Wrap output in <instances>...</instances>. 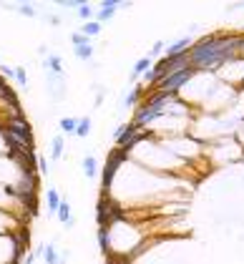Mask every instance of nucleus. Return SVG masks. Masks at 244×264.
<instances>
[{
	"mask_svg": "<svg viewBox=\"0 0 244 264\" xmlns=\"http://www.w3.org/2000/svg\"><path fill=\"white\" fill-rule=\"evenodd\" d=\"M242 48H244V35L214 33V35L196 40L194 48H189V66L196 70L217 68V66L234 61L237 55H242Z\"/></svg>",
	"mask_w": 244,
	"mask_h": 264,
	"instance_id": "f257e3e1",
	"label": "nucleus"
},
{
	"mask_svg": "<svg viewBox=\"0 0 244 264\" xmlns=\"http://www.w3.org/2000/svg\"><path fill=\"white\" fill-rule=\"evenodd\" d=\"M196 73H199L196 68L186 66V68H181V70H176V73H169V76H164V78L156 83L154 88H156V91H161V93H171V96H176L181 88L196 76Z\"/></svg>",
	"mask_w": 244,
	"mask_h": 264,
	"instance_id": "f03ea898",
	"label": "nucleus"
},
{
	"mask_svg": "<svg viewBox=\"0 0 244 264\" xmlns=\"http://www.w3.org/2000/svg\"><path fill=\"white\" fill-rule=\"evenodd\" d=\"M5 134H10L16 141H20L25 149H33V131L23 116H10L5 121Z\"/></svg>",
	"mask_w": 244,
	"mask_h": 264,
	"instance_id": "7ed1b4c3",
	"label": "nucleus"
},
{
	"mask_svg": "<svg viewBox=\"0 0 244 264\" xmlns=\"http://www.w3.org/2000/svg\"><path fill=\"white\" fill-rule=\"evenodd\" d=\"M113 139H116L119 149L128 151V149H134V146H136L139 141H143V139H146V134H143L141 128H136L134 123H126V126H119V128H116V134H113Z\"/></svg>",
	"mask_w": 244,
	"mask_h": 264,
	"instance_id": "20e7f679",
	"label": "nucleus"
},
{
	"mask_svg": "<svg viewBox=\"0 0 244 264\" xmlns=\"http://www.w3.org/2000/svg\"><path fill=\"white\" fill-rule=\"evenodd\" d=\"M119 8H121L119 0H104L101 8H98V13H96V23H106V20H111L113 16H116Z\"/></svg>",
	"mask_w": 244,
	"mask_h": 264,
	"instance_id": "39448f33",
	"label": "nucleus"
},
{
	"mask_svg": "<svg viewBox=\"0 0 244 264\" xmlns=\"http://www.w3.org/2000/svg\"><path fill=\"white\" fill-rule=\"evenodd\" d=\"M189 46H192V40H189V38H179V40H174V43H171V46L166 48V58L186 55V53H189Z\"/></svg>",
	"mask_w": 244,
	"mask_h": 264,
	"instance_id": "423d86ee",
	"label": "nucleus"
},
{
	"mask_svg": "<svg viewBox=\"0 0 244 264\" xmlns=\"http://www.w3.org/2000/svg\"><path fill=\"white\" fill-rule=\"evenodd\" d=\"M55 216L61 219V224H66V227H73L76 224V219H73V214H70V204L63 199L61 201V207H58V211H55Z\"/></svg>",
	"mask_w": 244,
	"mask_h": 264,
	"instance_id": "0eeeda50",
	"label": "nucleus"
},
{
	"mask_svg": "<svg viewBox=\"0 0 244 264\" xmlns=\"http://www.w3.org/2000/svg\"><path fill=\"white\" fill-rule=\"evenodd\" d=\"M46 68L51 70V76H63V61H61V55H48L46 53Z\"/></svg>",
	"mask_w": 244,
	"mask_h": 264,
	"instance_id": "6e6552de",
	"label": "nucleus"
},
{
	"mask_svg": "<svg viewBox=\"0 0 244 264\" xmlns=\"http://www.w3.org/2000/svg\"><path fill=\"white\" fill-rule=\"evenodd\" d=\"M146 70H151V58H139V61H136V66H134V70H131V81L141 78Z\"/></svg>",
	"mask_w": 244,
	"mask_h": 264,
	"instance_id": "1a4fd4ad",
	"label": "nucleus"
},
{
	"mask_svg": "<svg viewBox=\"0 0 244 264\" xmlns=\"http://www.w3.org/2000/svg\"><path fill=\"white\" fill-rule=\"evenodd\" d=\"M83 174L88 176V179H93V176L98 174V164H96L93 156H86V158H83Z\"/></svg>",
	"mask_w": 244,
	"mask_h": 264,
	"instance_id": "9d476101",
	"label": "nucleus"
},
{
	"mask_svg": "<svg viewBox=\"0 0 244 264\" xmlns=\"http://www.w3.org/2000/svg\"><path fill=\"white\" fill-rule=\"evenodd\" d=\"M40 254H43V259H46L48 264H61V259H58V254H55V246L53 244L40 246Z\"/></svg>",
	"mask_w": 244,
	"mask_h": 264,
	"instance_id": "9b49d317",
	"label": "nucleus"
},
{
	"mask_svg": "<svg viewBox=\"0 0 244 264\" xmlns=\"http://www.w3.org/2000/svg\"><path fill=\"white\" fill-rule=\"evenodd\" d=\"M61 196H58V192H55V189H51L48 192V214H55L58 211V207H61Z\"/></svg>",
	"mask_w": 244,
	"mask_h": 264,
	"instance_id": "f8f14e48",
	"label": "nucleus"
},
{
	"mask_svg": "<svg viewBox=\"0 0 244 264\" xmlns=\"http://www.w3.org/2000/svg\"><path fill=\"white\" fill-rule=\"evenodd\" d=\"M91 134V119L86 116V119H78V126H76V136H81V139H86Z\"/></svg>",
	"mask_w": 244,
	"mask_h": 264,
	"instance_id": "ddd939ff",
	"label": "nucleus"
},
{
	"mask_svg": "<svg viewBox=\"0 0 244 264\" xmlns=\"http://www.w3.org/2000/svg\"><path fill=\"white\" fill-rule=\"evenodd\" d=\"M81 33L86 35V38H91V35H98L101 33V23H96V20H88L83 28H81Z\"/></svg>",
	"mask_w": 244,
	"mask_h": 264,
	"instance_id": "4468645a",
	"label": "nucleus"
},
{
	"mask_svg": "<svg viewBox=\"0 0 244 264\" xmlns=\"http://www.w3.org/2000/svg\"><path fill=\"white\" fill-rule=\"evenodd\" d=\"M76 126H78V119H70V116L61 119V131L63 134H76Z\"/></svg>",
	"mask_w": 244,
	"mask_h": 264,
	"instance_id": "2eb2a0df",
	"label": "nucleus"
},
{
	"mask_svg": "<svg viewBox=\"0 0 244 264\" xmlns=\"http://www.w3.org/2000/svg\"><path fill=\"white\" fill-rule=\"evenodd\" d=\"M73 53H76V58H81V61H91V55H93V48H91V43H88V46H78Z\"/></svg>",
	"mask_w": 244,
	"mask_h": 264,
	"instance_id": "dca6fc26",
	"label": "nucleus"
},
{
	"mask_svg": "<svg viewBox=\"0 0 244 264\" xmlns=\"http://www.w3.org/2000/svg\"><path fill=\"white\" fill-rule=\"evenodd\" d=\"M78 18H81V20H86V23H88V20L93 18L91 5H88V3H83V0H81V5H78Z\"/></svg>",
	"mask_w": 244,
	"mask_h": 264,
	"instance_id": "f3484780",
	"label": "nucleus"
},
{
	"mask_svg": "<svg viewBox=\"0 0 244 264\" xmlns=\"http://www.w3.org/2000/svg\"><path fill=\"white\" fill-rule=\"evenodd\" d=\"M55 161L63 156V136H53V154H51Z\"/></svg>",
	"mask_w": 244,
	"mask_h": 264,
	"instance_id": "a211bd4d",
	"label": "nucleus"
},
{
	"mask_svg": "<svg viewBox=\"0 0 244 264\" xmlns=\"http://www.w3.org/2000/svg\"><path fill=\"white\" fill-rule=\"evenodd\" d=\"M13 78L18 81V86H28V73H25V68H13Z\"/></svg>",
	"mask_w": 244,
	"mask_h": 264,
	"instance_id": "6ab92c4d",
	"label": "nucleus"
},
{
	"mask_svg": "<svg viewBox=\"0 0 244 264\" xmlns=\"http://www.w3.org/2000/svg\"><path fill=\"white\" fill-rule=\"evenodd\" d=\"M139 96H141V88H139V86H134V91L123 98V106H134L136 101H139Z\"/></svg>",
	"mask_w": 244,
	"mask_h": 264,
	"instance_id": "aec40b11",
	"label": "nucleus"
},
{
	"mask_svg": "<svg viewBox=\"0 0 244 264\" xmlns=\"http://www.w3.org/2000/svg\"><path fill=\"white\" fill-rule=\"evenodd\" d=\"M70 43H73L76 48H78V46H88V38H86V35L78 31V33H73V35H70Z\"/></svg>",
	"mask_w": 244,
	"mask_h": 264,
	"instance_id": "412c9836",
	"label": "nucleus"
},
{
	"mask_svg": "<svg viewBox=\"0 0 244 264\" xmlns=\"http://www.w3.org/2000/svg\"><path fill=\"white\" fill-rule=\"evenodd\" d=\"M18 13H20V16H28V18H35V8L28 5V3H20L18 5Z\"/></svg>",
	"mask_w": 244,
	"mask_h": 264,
	"instance_id": "4be33fe9",
	"label": "nucleus"
},
{
	"mask_svg": "<svg viewBox=\"0 0 244 264\" xmlns=\"http://www.w3.org/2000/svg\"><path fill=\"white\" fill-rule=\"evenodd\" d=\"M38 169H40V174H51V164H48V161H46V156H38Z\"/></svg>",
	"mask_w": 244,
	"mask_h": 264,
	"instance_id": "5701e85b",
	"label": "nucleus"
},
{
	"mask_svg": "<svg viewBox=\"0 0 244 264\" xmlns=\"http://www.w3.org/2000/svg\"><path fill=\"white\" fill-rule=\"evenodd\" d=\"M161 51H164V43H161V40H156V43H154V48H151V55H159Z\"/></svg>",
	"mask_w": 244,
	"mask_h": 264,
	"instance_id": "b1692460",
	"label": "nucleus"
},
{
	"mask_svg": "<svg viewBox=\"0 0 244 264\" xmlns=\"http://www.w3.org/2000/svg\"><path fill=\"white\" fill-rule=\"evenodd\" d=\"M33 262H35V254H28V259H25L23 264H33Z\"/></svg>",
	"mask_w": 244,
	"mask_h": 264,
	"instance_id": "393cba45",
	"label": "nucleus"
}]
</instances>
